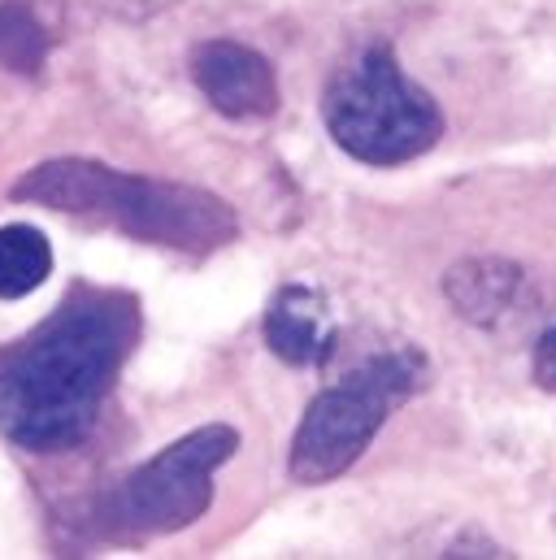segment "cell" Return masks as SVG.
Here are the masks:
<instances>
[{"label": "cell", "instance_id": "cell-1", "mask_svg": "<svg viewBox=\"0 0 556 560\" xmlns=\"http://www.w3.org/2000/svg\"><path fill=\"white\" fill-rule=\"evenodd\" d=\"M143 317L127 291L79 287L0 352V430L22 452L79 447L136 352Z\"/></svg>", "mask_w": 556, "mask_h": 560}, {"label": "cell", "instance_id": "cell-2", "mask_svg": "<svg viewBox=\"0 0 556 560\" xmlns=\"http://www.w3.org/2000/svg\"><path fill=\"white\" fill-rule=\"evenodd\" d=\"M9 196L26 205H44L53 213L105 222L131 240L174 248L187 257H209L227 248L240 231L235 209L213 191L123 174L114 165L83 161V156H61L26 170Z\"/></svg>", "mask_w": 556, "mask_h": 560}, {"label": "cell", "instance_id": "cell-3", "mask_svg": "<svg viewBox=\"0 0 556 560\" xmlns=\"http://www.w3.org/2000/svg\"><path fill=\"white\" fill-rule=\"evenodd\" d=\"M322 118L331 140L366 165H405L443 140V109L401 70L387 44L361 52L331 79Z\"/></svg>", "mask_w": 556, "mask_h": 560}, {"label": "cell", "instance_id": "cell-4", "mask_svg": "<svg viewBox=\"0 0 556 560\" xmlns=\"http://www.w3.org/2000/svg\"><path fill=\"white\" fill-rule=\"evenodd\" d=\"M426 383V357L414 348H392L370 357L344 383L326 387L296 425L291 439V478L304 487H322L348 474L383 421L392 418L417 387Z\"/></svg>", "mask_w": 556, "mask_h": 560}, {"label": "cell", "instance_id": "cell-5", "mask_svg": "<svg viewBox=\"0 0 556 560\" xmlns=\"http://www.w3.org/2000/svg\"><path fill=\"white\" fill-rule=\"evenodd\" d=\"M240 434L231 425H200L170 447H161L148 465L127 474L101 504L105 539L139 544L157 535L187 530L213 504V474L235 456Z\"/></svg>", "mask_w": 556, "mask_h": 560}, {"label": "cell", "instance_id": "cell-6", "mask_svg": "<svg viewBox=\"0 0 556 560\" xmlns=\"http://www.w3.org/2000/svg\"><path fill=\"white\" fill-rule=\"evenodd\" d=\"M192 79L200 88V96L227 114V118H270L278 109V79L275 66L235 39H205L192 52Z\"/></svg>", "mask_w": 556, "mask_h": 560}, {"label": "cell", "instance_id": "cell-7", "mask_svg": "<svg viewBox=\"0 0 556 560\" xmlns=\"http://www.w3.org/2000/svg\"><path fill=\"white\" fill-rule=\"evenodd\" d=\"M266 343L287 365H322L335 352L326 300L309 287H282L266 308Z\"/></svg>", "mask_w": 556, "mask_h": 560}, {"label": "cell", "instance_id": "cell-8", "mask_svg": "<svg viewBox=\"0 0 556 560\" xmlns=\"http://www.w3.org/2000/svg\"><path fill=\"white\" fill-rule=\"evenodd\" d=\"M522 291H526V275L518 266H509V261H496V257L461 261L443 279V295L452 300V308L465 322L483 326V330H491L505 317H513L518 304H522Z\"/></svg>", "mask_w": 556, "mask_h": 560}, {"label": "cell", "instance_id": "cell-9", "mask_svg": "<svg viewBox=\"0 0 556 560\" xmlns=\"http://www.w3.org/2000/svg\"><path fill=\"white\" fill-rule=\"evenodd\" d=\"M53 275V244L44 231L13 222L0 226V300H22Z\"/></svg>", "mask_w": 556, "mask_h": 560}, {"label": "cell", "instance_id": "cell-10", "mask_svg": "<svg viewBox=\"0 0 556 560\" xmlns=\"http://www.w3.org/2000/svg\"><path fill=\"white\" fill-rule=\"evenodd\" d=\"M48 48H53V35L44 31V22L22 0H4L0 4V70L35 79L48 61Z\"/></svg>", "mask_w": 556, "mask_h": 560}, {"label": "cell", "instance_id": "cell-11", "mask_svg": "<svg viewBox=\"0 0 556 560\" xmlns=\"http://www.w3.org/2000/svg\"><path fill=\"white\" fill-rule=\"evenodd\" d=\"M535 383L544 392H556V326L540 339V348H535Z\"/></svg>", "mask_w": 556, "mask_h": 560}]
</instances>
